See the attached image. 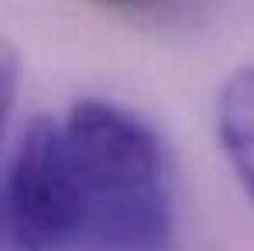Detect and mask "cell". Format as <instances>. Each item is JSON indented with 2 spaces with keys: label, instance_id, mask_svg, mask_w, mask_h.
<instances>
[{
  "label": "cell",
  "instance_id": "cell-1",
  "mask_svg": "<svg viewBox=\"0 0 254 251\" xmlns=\"http://www.w3.org/2000/svg\"><path fill=\"white\" fill-rule=\"evenodd\" d=\"M175 231L162 141L107 100L24 127L0 186L7 251H169Z\"/></svg>",
  "mask_w": 254,
  "mask_h": 251
},
{
  "label": "cell",
  "instance_id": "cell-2",
  "mask_svg": "<svg viewBox=\"0 0 254 251\" xmlns=\"http://www.w3.org/2000/svg\"><path fill=\"white\" fill-rule=\"evenodd\" d=\"M216 138L244 193L254 200V66L234 73L220 89Z\"/></svg>",
  "mask_w": 254,
  "mask_h": 251
},
{
  "label": "cell",
  "instance_id": "cell-3",
  "mask_svg": "<svg viewBox=\"0 0 254 251\" xmlns=\"http://www.w3.org/2000/svg\"><path fill=\"white\" fill-rule=\"evenodd\" d=\"M17 83H21V59H17L14 45L0 38V145H3L7 117L14 110V100H17ZM0 186H3V175H0Z\"/></svg>",
  "mask_w": 254,
  "mask_h": 251
},
{
  "label": "cell",
  "instance_id": "cell-4",
  "mask_svg": "<svg viewBox=\"0 0 254 251\" xmlns=\"http://www.w3.org/2000/svg\"><path fill=\"white\" fill-rule=\"evenodd\" d=\"M107 10H121V14H151V10H162L169 7L172 0H93Z\"/></svg>",
  "mask_w": 254,
  "mask_h": 251
}]
</instances>
